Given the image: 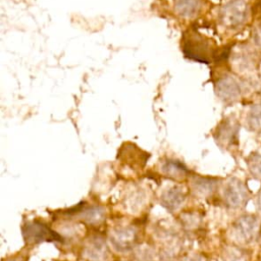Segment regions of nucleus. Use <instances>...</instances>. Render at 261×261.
I'll list each match as a JSON object with an SVG mask.
<instances>
[{
    "instance_id": "21",
    "label": "nucleus",
    "mask_w": 261,
    "mask_h": 261,
    "mask_svg": "<svg viewBox=\"0 0 261 261\" xmlns=\"http://www.w3.org/2000/svg\"><path fill=\"white\" fill-rule=\"evenodd\" d=\"M10 261H15V260H10Z\"/></svg>"
},
{
    "instance_id": "16",
    "label": "nucleus",
    "mask_w": 261,
    "mask_h": 261,
    "mask_svg": "<svg viewBox=\"0 0 261 261\" xmlns=\"http://www.w3.org/2000/svg\"><path fill=\"white\" fill-rule=\"evenodd\" d=\"M200 7L198 0H177L175 2L176 11L184 16L194 15Z\"/></svg>"
},
{
    "instance_id": "14",
    "label": "nucleus",
    "mask_w": 261,
    "mask_h": 261,
    "mask_svg": "<svg viewBox=\"0 0 261 261\" xmlns=\"http://www.w3.org/2000/svg\"><path fill=\"white\" fill-rule=\"evenodd\" d=\"M162 171L165 175L176 179L182 178L187 173L186 167L181 163L173 160H168L164 162V164L162 165Z\"/></svg>"
},
{
    "instance_id": "15",
    "label": "nucleus",
    "mask_w": 261,
    "mask_h": 261,
    "mask_svg": "<svg viewBox=\"0 0 261 261\" xmlns=\"http://www.w3.org/2000/svg\"><path fill=\"white\" fill-rule=\"evenodd\" d=\"M247 165L250 173L258 179H261V149L253 151L248 159Z\"/></svg>"
},
{
    "instance_id": "10",
    "label": "nucleus",
    "mask_w": 261,
    "mask_h": 261,
    "mask_svg": "<svg viewBox=\"0 0 261 261\" xmlns=\"http://www.w3.org/2000/svg\"><path fill=\"white\" fill-rule=\"evenodd\" d=\"M90 261H104L108 256V249L102 238H93L89 240L84 251Z\"/></svg>"
},
{
    "instance_id": "2",
    "label": "nucleus",
    "mask_w": 261,
    "mask_h": 261,
    "mask_svg": "<svg viewBox=\"0 0 261 261\" xmlns=\"http://www.w3.org/2000/svg\"><path fill=\"white\" fill-rule=\"evenodd\" d=\"M251 12L247 0H228L220 8L219 20L229 30H239L248 22Z\"/></svg>"
},
{
    "instance_id": "18",
    "label": "nucleus",
    "mask_w": 261,
    "mask_h": 261,
    "mask_svg": "<svg viewBox=\"0 0 261 261\" xmlns=\"http://www.w3.org/2000/svg\"><path fill=\"white\" fill-rule=\"evenodd\" d=\"M144 196L145 193L141 192V191H134L129 194V196L126 198V204L128 205V207L130 209H136V208H140L142 207L143 201H144Z\"/></svg>"
},
{
    "instance_id": "17",
    "label": "nucleus",
    "mask_w": 261,
    "mask_h": 261,
    "mask_svg": "<svg viewBox=\"0 0 261 261\" xmlns=\"http://www.w3.org/2000/svg\"><path fill=\"white\" fill-rule=\"evenodd\" d=\"M251 45L261 52V17H256L253 20L251 32Z\"/></svg>"
},
{
    "instance_id": "4",
    "label": "nucleus",
    "mask_w": 261,
    "mask_h": 261,
    "mask_svg": "<svg viewBox=\"0 0 261 261\" xmlns=\"http://www.w3.org/2000/svg\"><path fill=\"white\" fill-rule=\"evenodd\" d=\"M23 240L28 245H38L43 242H62V237L39 220L27 221L22 226Z\"/></svg>"
},
{
    "instance_id": "6",
    "label": "nucleus",
    "mask_w": 261,
    "mask_h": 261,
    "mask_svg": "<svg viewBox=\"0 0 261 261\" xmlns=\"http://www.w3.org/2000/svg\"><path fill=\"white\" fill-rule=\"evenodd\" d=\"M260 228L259 219L254 215L240 217L232 226V237L240 243H250L258 234Z\"/></svg>"
},
{
    "instance_id": "1",
    "label": "nucleus",
    "mask_w": 261,
    "mask_h": 261,
    "mask_svg": "<svg viewBox=\"0 0 261 261\" xmlns=\"http://www.w3.org/2000/svg\"><path fill=\"white\" fill-rule=\"evenodd\" d=\"M259 51L251 44H241L234 52H231L232 67L243 79L253 84L255 87L260 86V76L258 71L261 65Z\"/></svg>"
},
{
    "instance_id": "9",
    "label": "nucleus",
    "mask_w": 261,
    "mask_h": 261,
    "mask_svg": "<svg viewBox=\"0 0 261 261\" xmlns=\"http://www.w3.org/2000/svg\"><path fill=\"white\" fill-rule=\"evenodd\" d=\"M245 127L252 133H261V100L247 106L243 115Z\"/></svg>"
},
{
    "instance_id": "8",
    "label": "nucleus",
    "mask_w": 261,
    "mask_h": 261,
    "mask_svg": "<svg viewBox=\"0 0 261 261\" xmlns=\"http://www.w3.org/2000/svg\"><path fill=\"white\" fill-rule=\"evenodd\" d=\"M113 246L120 251L130 249V247L137 241V232L133 227L122 226L115 228L111 236Z\"/></svg>"
},
{
    "instance_id": "5",
    "label": "nucleus",
    "mask_w": 261,
    "mask_h": 261,
    "mask_svg": "<svg viewBox=\"0 0 261 261\" xmlns=\"http://www.w3.org/2000/svg\"><path fill=\"white\" fill-rule=\"evenodd\" d=\"M223 198L229 207L241 208L246 206L250 198V192L242 180L231 178L226 182L223 189Z\"/></svg>"
},
{
    "instance_id": "3",
    "label": "nucleus",
    "mask_w": 261,
    "mask_h": 261,
    "mask_svg": "<svg viewBox=\"0 0 261 261\" xmlns=\"http://www.w3.org/2000/svg\"><path fill=\"white\" fill-rule=\"evenodd\" d=\"M255 88L253 84L246 80H241L236 75L226 74L220 77L216 84V93L218 97L227 103L239 101L246 90Z\"/></svg>"
},
{
    "instance_id": "19",
    "label": "nucleus",
    "mask_w": 261,
    "mask_h": 261,
    "mask_svg": "<svg viewBox=\"0 0 261 261\" xmlns=\"http://www.w3.org/2000/svg\"><path fill=\"white\" fill-rule=\"evenodd\" d=\"M256 206L261 211V189L259 190V192L257 194V197H256Z\"/></svg>"
},
{
    "instance_id": "13",
    "label": "nucleus",
    "mask_w": 261,
    "mask_h": 261,
    "mask_svg": "<svg viewBox=\"0 0 261 261\" xmlns=\"http://www.w3.org/2000/svg\"><path fill=\"white\" fill-rule=\"evenodd\" d=\"M216 188V181L211 178L198 177L195 178L192 184V189L194 193L199 197H207L214 192Z\"/></svg>"
},
{
    "instance_id": "20",
    "label": "nucleus",
    "mask_w": 261,
    "mask_h": 261,
    "mask_svg": "<svg viewBox=\"0 0 261 261\" xmlns=\"http://www.w3.org/2000/svg\"><path fill=\"white\" fill-rule=\"evenodd\" d=\"M185 261H202V260H200L198 258H195V257H191V258H187Z\"/></svg>"
},
{
    "instance_id": "12",
    "label": "nucleus",
    "mask_w": 261,
    "mask_h": 261,
    "mask_svg": "<svg viewBox=\"0 0 261 261\" xmlns=\"http://www.w3.org/2000/svg\"><path fill=\"white\" fill-rule=\"evenodd\" d=\"M186 199L185 193L178 187H172L165 190L161 196L162 205L169 211L178 209Z\"/></svg>"
},
{
    "instance_id": "11",
    "label": "nucleus",
    "mask_w": 261,
    "mask_h": 261,
    "mask_svg": "<svg viewBox=\"0 0 261 261\" xmlns=\"http://www.w3.org/2000/svg\"><path fill=\"white\" fill-rule=\"evenodd\" d=\"M75 207L74 211L77 214L79 219L88 224H99L103 221L105 216V210L101 206H85L82 205V209Z\"/></svg>"
},
{
    "instance_id": "7",
    "label": "nucleus",
    "mask_w": 261,
    "mask_h": 261,
    "mask_svg": "<svg viewBox=\"0 0 261 261\" xmlns=\"http://www.w3.org/2000/svg\"><path fill=\"white\" fill-rule=\"evenodd\" d=\"M239 121L234 117L225 118L220 124L217 133V140L225 148H231L239 142Z\"/></svg>"
}]
</instances>
